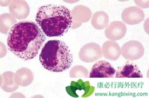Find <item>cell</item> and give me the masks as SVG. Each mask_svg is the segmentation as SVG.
<instances>
[{"mask_svg":"<svg viewBox=\"0 0 149 98\" xmlns=\"http://www.w3.org/2000/svg\"><path fill=\"white\" fill-rule=\"evenodd\" d=\"M120 50L123 58L131 61L141 59L145 53L143 45L137 40H130L125 43Z\"/></svg>","mask_w":149,"mask_h":98,"instance_id":"4","label":"cell"},{"mask_svg":"<svg viewBox=\"0 0 149 98\" xmlns=\"http://www.w3.org/2000/svg\"><path fill=\"white\" fill-rule=\"evenodd\" d=\"M72 21L73 20L75 23L80 24L87 22L90 20L92 16V12L90 9L83 6L78 5L74 7L71 11Z\"/></svg>","mask_w":149,"mask_h":98,"instance_id":"12","label":"cell"},{"mask_svg":"<svg viewBox=\"0 0 149 98\" xmlns=\"http://www.w3.org/2000/svg\"><path fill=\"white\" fill-rule=\"evenodd\" d=\"M100 46L96 43H89L82 46L79 51V58L85 62H93L102 57Z\"/></svg>","mask_w":149,"mask_h":98,"instance_id":"5","label":"cell"},{"mask_svg":"<svg viewBox=\"0 0 149 98\" xmlns=\"http://www.w3.org/2000/svg\"><path fill=\"white\" fill-rule=\"evenodd\" d=\"M45 40V34L35 22L21 21L9 32L7 43L14 54L28 60L36 57Z\"/></svg>","mask_w":149,"mask_h":98,"instance_id":"1","label":"cell"},{"mask_svg":"<svg viewBox=\"0 0 149 98\" xmlns=\"http://www.w3.org/2000/svg\"><path fill=\"white\" fill-rule=\"evenodd\" d=\"M91 25L96 30H102L109 24V16L104 11H97L93 14L91 18Z\"/></svg>","mask_w":149,"mask_h":98,"instance_id":"15","label":"cell"},{"mask_svg":"<svg viewBox=\"0 0 149 98\" xmlns=\"http://www.w3.org/2000/svg\"><path fill=\"white\" fill-rule=\"evenodd\" d=\"M1 89L8 93H11L17 90L19 85L15 80V73L13 72L8 71L1 75Z\"/></svg>","mask_w":149,"mask_h":98,"instance_id":"14","label":"cell"},{"mask_svg":"<svg viewBox=\"0 0 149 98\" xmlns=\"http://www.w3.org/2000/svg\"><path fill=\"white\" fill-rule=\"evenodd\" d=\"M39 60L47 71L62 72L72 66L73 56L65 42L54 40L48 41L45 44L40 54Z\"/></svg>","mask_w":149,"mask_h":98,"instance_id":"3","label":"cell"},{"mask_svg":"<svg viewBox=\"0 0 149 98\" xmlns=\"http://www.w3.org/2000/svg\"><path fill=\"white\" fill-rule=\"evenodd\" d=\"M15 80L19 86H29L34 80V74L29 69L22 67L15 73Z\"/></svg>","mask_w":149,"mask_h":98,"instance_id":"13","label":"cell"},{"mask_svg":"<svg viewBox=\"0 0 149 98\" xmlns=\"http://www.w3.org/2000/svg\"><path fill=\"white\" fill-rule=\"evenodd\" d=\"M16 24V18L11 14L3 13L0 16V32L3 34H8L12 28Z\"/></svg>","mask_w":149,"mask_h":98,"instance_id":"16","label":"cell"},{"mask_svg":"<svg viewBox=\"0 0 149 98\" xmlns=\"http://www.w3.org/2000/svg\"><path fill=\"white\" fill-rule=\"evenodd\" d=\"M126 32L127 27L124 22L113 21L106 28L105 36L109 40L117 41L124 38Z\"/></svg>","mask_w":149,"mask_h":98,"instance_id":"8","label":"cell"},{"mask_svg":"<svg viewBox=\"0 0 149 98\" xmlns=\"http://www.w3.org/2000/svg\"><path fill=\"white\" fill-rule=\"evenodd\" d=\"M121 17L124 24L133 25L143 21L145 14L141 8L136 6H130L124 9Z\"/></svg>","mask_w":149,"mask_h":98,"instance_id":"7","label":"cell"},{"mask_svg":"<svg viewBox=\"0 0 149 98\" xmlns=\"http://www.w3.org/2000/svg\"><path fill=\"white\" fill-rule=\"evenodd\" d=\"M135 3H136V4L139 7L143 8H147L149 7L148 1H135Z\"/></svg>","mask_w":149,"mask_h":98,"instance_id":"18","label":"cell"},{"mask_svg":"<svg viewBox=\"0 0 149 98\" xmlns=\"http://www.w3.org/2000/svg\"><path fill=\"white\" fill-rule=\"evenodd\" d=\"M70 77L71 78H88L89 72L88 69L82 65H75L70 71Z\"/></svg>","mask_w":149,"mask_h":98,"instance_id":"17","label":"cell"},{"mask_svg":"<svg viewBox=\"0 0 149 98\" xmlns=\"http://www.w3.org/2000/svg\"><path fill=\"white\" fill-rule=\"evenodd\" d=\"M102 55L106 59L110 60H118L121 55V50L119 45L115 41L108 40L102 46Z\"/></svg>","mask_w":149,"mask_h":98,"instance_id":"10","label":"cell"},{"mask_svg":"<svg viewBox=\"0 0 149 98\" xmlns=\"http://www.w3.org/2000/svg\"><path fill=\"white\" fill-rule=\"evenodd\" d=\"M11 14L17 19H26L30 13V8L26 1L23 0H13L9 6Z\"/></svg>","mask_w":149,"mask_h":98,"instance_id":"9","label":"cell"},{"mask_svg":"<svg viewBox=\"0 0 149 98\" xmlns=\"http://www.w3.org/2000/svg\"><path fill=\"white\" fill-rule=\"evenodd\" d=\"M116 78H142L143 75L136 65L126 64L118 68L115 73Z\"/></svg>","mask_w":149,"mask_h":98,"instance_id":"11","label":"cell"},{"mask_svg":"<svg viewBox=\"0 0 149 98\" xmlns=\"http://www.w3.org/2000/svg\"><path fill=\"white\" fill-rule=\"evenodd\" d=\"M116 70L111 64L106 60H99L96 62L91 70L90 78H113Z\"/></svg>","mask_w":149,"mask_h":98,"instance_id":"6","label":"cell"},{"mask_svg":"<svg viewBox=\"0 0 149 98\" xmlns=\"http://www.w3.org/2000/svg\"><path fill=\"white\" fill-rule=\"evenodd\" d=\"M36 21L45 35L62 36L72 25L71 11L65 6L47 4L39 8Z\"/></svg>","mask_w":149,"mask_h":98,"instance_id":"2","label":"cell"}]
</instances>
